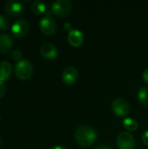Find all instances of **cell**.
<instances>
[{
	"mask_svg": "<svg viewBox=\"0 0 148 149\" xmlns=\"http://www.w3.org/2000/svg\"><path fill=\"white\" fill-rule=\"evenodd\" d=\"M6 93V86L3 82H0V99L4 96Z\"/></svg>",
	"mask_w": 148,
	"mask_h": 149,
	"instance_id": "obj_19",
	"label": "cell"
},
{
	"mask_svg": "<svg viewBox=\"0 0 148 149\" xmlns=\"http://www.w3.org/2000/svg\"><path fill=\"white\" fill-rule=\"evenodd\" d=\"M33 72V66L27 59L18 61L15 65V74L20 79H28Z\"/></svg>",
	"mask_w": 148,
	"mask_h": 149,
	"instance_id": "obj_2",
	"label": "cell"
},
{
	"mask_svg": "<svg viewBox=\"0 0 148 149\" xmlns=\"http://www.w3.org/2000/svg\"><path fill=\"white\" fill-rule=\"evenodd\" d=\"M39 26L42 32L47 36H51L55 33L57 30V24L55 19L50 15L47 14L44 16L39 21Z\"/></svg>",
	"mask_w": 148,
	"mask_h": 149,
	"instance_id": "obj_4",
	"label": "cell"
},
{
	"mask_svg": "<svg viewBox=\"0 0 148 149\" xmlns=\"http://www.w3.org/2000/svg\"><path fill=\"white\" fill-rule=\"evenodd\" d=\"M4 10L7 14L12 16V17H17L21 15L24 10V6L20 1H16V0H9L6 2L4 5Z\"/></svg>",
	"mask_w": 148,
	"mask_h": 149,
	"instance_id": "obj_8",
	"label": "cell"
},
{
	"mask_svg": "<svg viewBox=\"0 0 148 149\" xmlns=\"http://www.w3.org/2000/svg\"><path fill=\"white\" fill-rule=\"evenodd\" d=\"M64 27H65V30H68L69 31H71L72 30V25H71L70 24H68V23L65 24H64Z\"/></svg>",
	"mask_w": 148,
	"mask_h": 149,
	"instance_id": "obj_23",
	"label": "cell"
},
{
	"mask_svg": "<svg viewBox=\"0 0 148 149\" xmlns=\"http://www.w3.org/2000/svg\"><path fill=\"white\" fill-rule=\"evenodd\" d=\"M94 149H112L109 146L107 145H99V146H97Z\"/></svg>",
	"mask_w": 148,
	"mask_h": 149,
	"instance_id": "obj_22",
	"label": "cell"
},
{
	"mask_svg": "<svg viewBox=\"0 0 148 149\" xmlns=\"http://www.w3.org/2000/svg\"><path fill=\"white\" fill-rule=\"evenodd\" d=\"M79 78L78 70L73 66H69L65 68L62 73V80L66 85L73 84Z\"/></svg>",
	"mask_w": 148,
	"mask_h": 149,
	"instance_id": "obj_9",
	"label": "cell"
},
{
	"mask_svg": "<svg viewBox=\"0 0 148 149\" xmlns=\"http://www.w3.org/2000/svg\"><path fill=\"white\" fill-rule=\"evenodd\" d=\"M138 99L142 105L148 107V86H142L139 89Z\"/></svg>",
	"mask_w": 148,
	"mask_h": 149,
	"instance_id": "obj_15",
	"label": "cell"
},
{
	"mask_svg": "<svg viewBox=\"0 0 148 149\" xmlns=\"http://www.w3.org/2000/svg\"><path fill=\"white\" fill-rule=\"evenodd\" d=\"M117 146L119 149H134V137L130 133L121 132L117 137Z\"/></svg>",
	"mask_w": 148,
	"mask_h": 149,
	"instance_id": "obj_6",
	"label": "cell"
},
{
	"mask_svg": "<svg viewBox=\"0 0 148 149\" xmlns=\"http://www.w3.org/2000/svg\"><path fill=\"white\" fill-rule=\"evenodd\" d=\"M1 143H2V141H1V138H0V145H1Z\"/></svg>",
	"mask_w": 148,
	"mask_h": 149,
	"instance_id": "obj_25",
	"label": "cell"
},
{
	"mask_svg": "<svg viewBox=\"0 0 148 149\" xmlns=\"http://www.w3.org/2000/svg\"><path fill=\"white\" fill-rule=\"evenodd\" d=\"M10 18L3 14H0V30H6L10 27Z\"/></svg>",
	"mask_w": 148,
	"mask_h": 149,
	"instance_id": "obj_17",
	"label": "cell"
},
{
	"mask_svg": "<svg viewBox=\"0 0 148 149\" xmlns=\"http://www.w3.org/2000/svg\"><path fill=\"white\" fill-rule=\"evenodd\" d=\"M11 57H12V58H13L14 60H16V61L18 62V61L22 60L23 53H22V52L19 51V50H14V51L12 52V53H11Z\"/></svg>",
	"mask_w": 148,
	"mask_h": 149,
	"instance_id": "obj_18",
	"label": "cell"
},
{
	"mask_svg": "<svg viewBox=\"0 0 148 149\" xmlns=\"http://www.w3.org/2000/svg\"><path fill=\"white\" fill-rule=\"evenodd\" d=\"M98 138V134L95 129L87 125L80 126L75 132V139L82 147H89L92 145Z\"/></svg>",
	"mask_w": 148,
	"mask_h": 149,
	"instance_id": "obj_1",
	"label": "cell"
},
{
	"mask_svg": "<svg viewBox=\"0 0 148 149\" xmlns=\"http://www.w3.org/2000/svg\"><path fill=\"white\" fill-rule=\"evenodd\" d=\"M112 108L114 113L120 117L127 115L130 112V106L128 102L123 98L114 99L112 103Z\"/></svg>",
	"mask_w": 148,
	"mask_h": 149,
	"instance_id": "obj_5",
	"label": "cell"
},
{
	"mask_svg": "<svg viewBox=\"0 0 148 149\" xmlns=\"http://www.w3.org/2000/svg\"><path fill=\"white\" fill-rule=\"evenodd\" d=\"M67 38H68V42L70 43V45L76 47V46H79L80 45H82L84 41V35L79 30L72 29L71 31H69Z\"/></svg>",
	"mask_w": 148,
	"mask_h": 149,
	"instance_id": "obj_11",
	"label": "cell"
},
{
	"mask_svg": "<svg viewBox=\"0 0 148 149\" xmlns=\"http://www.w3.org/2000/svg\"><path fill=\"white\" fill-rule=\"evenodd\" d=\"M124 127L128 131H134L138 128L139 123L135 119L133 118H126L122 121Z\"/></svg>",
	"mask_w": 148,
	"mask_h": 149,
	"instance_id": "obj_16",
	"label": "cell"
},
{
	"mask_svg": "<svg viewBox=\"0 0 148 149\" xmlns=\"http://www.w3.org/2000/svg\"><path fill=\"white\" fill-rule=\"evenodd\" d=\"M13 45V40L8 33H0V54L8 52Z\"/></svg>",
	"mask_w": 148,
	"mask_h": 149,
	"instance_id": "obj_12",
	"label": "cell"
},
{
	"mask_svg": "<svg viewBox=\"0 0 148 149\" xmlns=\"http://www.w3.org/2000/svg\"><path fill=\"white\" fill-rule=\"evenodd\" d=\"M12 73V65L8 61L0 62V82L6 81Z\"/></svg>",
	"mask_w": 148,
	"mask_h": 149,
	"instance_id": "obj_13",
	"label": "cell"
},
{
	"mask_svg": "<svg viewBox=\"0 0 148 149\" xmlns=\"http://www.w3.org/2000/svg\"><path fill=\"white\" fill-rule=\"evenodd\" d=\"M40 52L44 58L48 59H53L58 54L57 47L51 43H44L40 47Z\"/></svg>",
	"mask_w": 148,
	"mask_h": 149,
	"instance_id": "obj_10",
	"label": "cell"
},
{
	"mask_svg": "<svg viewBox=\"0 0 148 149\" xmlns=\"http://www.w3.org/2000/svg\"><path fill=\"white\" fill-rule=\"evenodd\" d=\"M51 11L58 17L66 16L72 8V3L70 0H57L51 4Z\"/></svg>",
	"mask_w": 148,
	"mask_h": 149,
	"instance_id": "obj_3",
	"label": "cell"
},
{
	"mask_svg": "<svg viewBox=\"0 0 148 149\" xmlns=\"http://www.w3.org/2000/svg\"><path fill=\"white\" fill-rule=\"evenodd\" d=\"M10 31L14 37L21 38L27 34L29 31V24L24 19H17L11 24Z\"/></svg>",
	"mask_w": 148,
	"mask_h": 149,
	"instance_id": "obj_7",
	"label": "cell"
},
{
	"mask_svg": "<svg viewBox=\"0 0 148 149\" xmlns=\"http://www.w3.org/2000/svg\"><path fill=\"white\" fill-rule=\"evenodd\" d=\"M142 141L144 142L145 145L148 146V130L145 131L143 134H142Z\"/></svg>",
	"mask_w": 148,
	"mask_h": 149,
	"instance_id": "obj_20",
	"label": "cell"
},
{
	"mask_svg": "<svg viewBox=\"0 0 148 149\" xmlns=\"http://www.w3.org/2000/svg\"><path fill=\"white\" fill-rule=\"evenodd\" d=\"M51 149H67L65 146H62V145H57V146H54L52 147Z\"/></svg>",
	"mask_w": 148,
	"mask_h": 149,
	"instance_id": "obj_24",
	"label": "cell"
},
{
	"mask_svg": "<svg viewBox=\"0 0 148 149\" xmlns=\"http://www.w3.org/2000/svg\"><path fill=\"white\" fill-rule=\"evenodd\" d=\"M31 10L32 13H34L35 15H40L45 12L46 10V4L43 1H39V0H36L33 1L31 3Z\"/></svg>",
	"mask_w": 148,
	"mask_h": 149,
	"instance_id": "obj_14",
	"label": "cell"
},
{
	"mask_svg": "<svg viewBox=\"0 0 148 149\" xmlns=\"http://www.w3.org/2000/svg\"><path fill=\"white\" fill-rule=\"evenodd\" d=\"M142 76H143V79H144V81L148 84V68L145 69V71L143 72V75H142Z\"/></svg>",
	"mask_w": 148,
	"mask_h": 149,
	"instance_id": "obj_21",
	"label": "cell"
}]
</instances>
